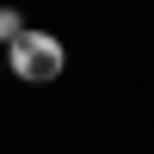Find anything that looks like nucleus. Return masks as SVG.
<instances>
[{"instance_id":"obj_1","label":"nucleus","mask_w":154,"mask_h":154,"mask_svg":"<svg viewBox=\"0 0 154 154\" xmlns=\"http://www.w3.org/2000/svg\"><path fill=\"white\" fill-rule=\"evenodd\" d=\"M12 74H19V80H56V74H62V43L49 31L12 37Z\"/></svg>"},{"instance_id":"obj_2","label":"nucleus","mask_w":154,"mask_h":154,"mask_svg":"<svg viewBox=\"0 0 154 154\" xmlns=\"http://www.w3.org/2000/svg\"><path fill=\"white\" fill-rule=\"evenodd\" d=\"M0 37H6V43H12V37H25V25H19V12H0Z\"/></svg>"}]
</instances>
